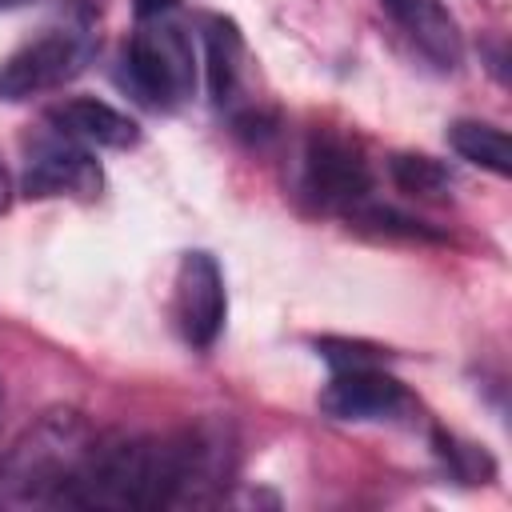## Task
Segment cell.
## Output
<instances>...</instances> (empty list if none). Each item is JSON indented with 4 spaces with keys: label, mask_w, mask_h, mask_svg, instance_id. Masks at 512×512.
<instances>
[{
    "label": "cell",
    "mask_w": 512,
    "mask_h": 512,
    "mask_svg": "<svg viewBox=\"0 0 512 512\" xmlns=\"http://www.w3.org/2000/svg\"><path fill=\"white\" fill-rule=\"evenodd\" d=\"M176 472L168 508H200L216 504L232 476V432L220 420H200L192 428L172 432Z\"/></svg>",
    "instance_id": "8992f818"
},
{
    "label": "cell",
    "mask_w": 512,
    "mask_h": 512,
    "mask_svg": "<svg viewBox=\"0 0 512 512\" xmlns=\"http://www.w3.org/2000/svg\"><path fill=\"white\" fill-rule=\"evenodd\" d=\"M20 4H28V0H0V12H8V8H20Z\"/></svg>",
    "instance_id": "d6986e66"
},
{
    "label": "cell",
    "mask_w": 512,
    "mask_h": 512,
    "mask_svg": "<svg viewBox=\"0 0 512 512\" xmlns=\"http://www.w3.org/2000/svg\"><path fill=\"white\" fill-rule=\"evenodd\" d=\"M384 12L400 24V32L416 44L424 60H432L440 72L460 68L464 60V36L456 16L440 0H380Z\"/></svg>",
    "instance_id": "30bf717a"
},
{
    "label": "cell",
    "mask_w": 512,
    "mask_h": 512,
    "mask_svg": "<svg viewBox=\"0 0 512 512\" xmlns=\"http://www.w3.org/2000/svg\"><path fill=\"white\" fill-rule=\"evenodd\" d=\"M92 440L88 420L72 408L36 416L0 452V508H60Z\"/></svg>",
    "instance_id": "7a4b0ae2"
},
{
    "label": "cell",
    "mask_w": 512,
    "mask_h": 512,
    "mask_svg": "<svg viewBox=\"0 0 512 512\" xmlns=\"http://www.w3.org/2000/svg\"><path fill=\"white\" fill-rule=\"evenodd\" d=\"M204 48H208V88H212V100L224 104L236 92L240 56H244V44H240L236 24L224 20V16H212L204 24Z\"/></svg>",
    "instance_id": "4fadbf2b"
},
{
    "label": "cell",
    "mask_w": 512,
    "mask_h": 512,
    "mask_svg": "<svg viewBox=\"0 0 512 512\" xmlns=\"http://www.w3.org/2000/svg\"><path fill=\"white\" fill-rule=\"evenodd\" d=\"M100 188V164L92 160V152L68 136H60L52 128V136L36 140L28 148V164H24V196H92Z\"/></svg>",
    "instance_id": "ba28073f"
},
{
    "label": "cell",
    "mask_w": 512,
    "mask_h": 512,
    "mask_svg": "<svg viewBox=\"0 0 512 512\" xmlns=\"http://www.w3.org/2000/svg\"><path fill=\"white\" fill-rule=\"evenodd\" d=\"M304 192L312 204L352 216L360 204L372 200V172L364 152L348 136L316 128L304 144Z\"/></svg>",
    "instance_id": "5b68a950"
},
{
    "label": "cell",
    "mask_w": 512,
    "mask_h": 512,
    "mask_svg": "<svg viewBox=\"0 0 512 512\" xmlns=\"http://www.w3.org/2000/svg\"><path fill=\"white\" fill-rule=\"evenodd\" d=\"M172 472H176L172 436H104L92 440L60 508H108V512L168 508Z\"/></svg>",
    "instance_id": "6da1fadb"
},
{
    "label": "cell",
    "mask_w": 512,
    "mask_h": 512,
    "mask_svg": "<svg viewBox=\"0 0 512 512\" xmlns=\"http://www.w3.org/2000/svg\"><path fill=\"white\" fill-rule=\"evenodd\" d=\"M128 88L152 108H180L196 88V52L192 36L168 16L136 20V32L124 52Z\"/></svg>",
    "instance_id": "3957f363"
},
{
    "label": "cell",
    "mask_w": 512,
    "mask_h": 512,
    "mask_svg": "<svg viewBox=\"0 0 512 512\" xmlns=\"http://www.w3.org/2000/svg\"><path fill=\"white\" fill-rule=\"evenodd\" d=\"M448 144L456 148L460 160L492 172V176H512V148L504 128L484 124V120H456L448 128Z\"/></svg>",
    "instance_id": "7c38bea8"
},
{
    "label": "cell",
    "mask_w": 512,
    "mask_h": 512,
    "mask_svg": "<svg viewBox=\"0 0 512 512\" xmlns=\"http://www.w3.org/2000/svg\"><path fill=\"white\" fill-rule=\"evenodd\" d=\"M316 348H320V356L340 372V368H372V364H380L388 352H380L376 344H364V340H336V336H324V340H316Z\"/></svg>",
    "instance_id": "9a60e30c"
},
{
    "label": "cell",
    "mask_w": 512,
    "mask_h": 512,
    "mask_svg": "<svg viewBox=\"0 0 512 512\" xmlns=\"http://www.w3.org/2000/svg\"><path fill=\"white\" fill-rule=\"evenodd\" d=\"M408 408V392L396 376H388L380 364L372 368H340L324 392L320 412L332 420H388Z\"/></svg>",
    "instance_id": "9c48e42d"
},
{
    "label": "cell",
    "mask_w": 512,
    "mask_h": 512,
    "mask_svg": "<svg viewBox=\"0 0 512 512\" xmlns=\"http://www.w3.org/2000/svg\"><path fill=\"white\" fill-rule=\"evenodd\" d=\"M228 316L224 272L212 252H184L176 272V324L192 348H212Z\"/></svg>",
    "instance_id": "52a82bcc"
},
{
    "label": "cell",
    "mask_w": 512,
    "mask_h": 512,
    "mask_svg": "<svg viewBox=\"0 0 512 512\" xmlns=\"http://www.w3.org/2000/svg\"><path fill=\"white\" fill-rule=\"evenodd\" d=\"M176 8V0H136V20H148V16H168Z\"/></svg>",
    "instance_id": "e0dca14e"
},
{
    "label": "cell",
    "mask_w": 512,
    "mask_h": 512,
    "mask_svg": "<svg viewBox=\"0 0 512 512\" xmlns=\"http://www.w3.org/2000/svg\"><path fill=\"white\" fill-rule=\"evenodd\" d=\"M92 52L96 40L88 28H72V24L44 28L36 40L16 48L0 64V100H28L76 80L92 60Z\"/></svg>",
    "instance_id": "277c9868"
},
{
    "label": "cell",
    "mask_w": 512,
    "mask_h": 512,
    "mask_svg": "<svg viewBox=\"0 0 512 512\" xmlns=\"http://www.w3.org/2000/svg\"><path fill=\"white\" fill-rule=\"evenodd\" d=\"M388 172H392V184L408 196H420V200H440L448 196V188L456 184L452 168L424 156V152H396L388 160Z\"/></svg>",
    "instance_id": "5bb4252c"
},
{
    "label": "cell",
    "mask_w": 512,
    "mask_h": 512,
    "mask_svg": "<svg viewBox=\"0 0 512 512\" xmlns=\"http://www.w3.org/2000/svg\"><path fill=\"white\" fill-rule=\"evenodd\" d=\"M48 124L84 144V148H132L140 140V128L132 116L116 112L112 104L104 100H92V96H72V100H60L52 112H48Z\"/></svg>",
    "instance_id": "8fae6325"
},
{
    "label": "cell",
    "mask_w": 512,
    "mask_h": 512,
    "mask_svg": "<svg viewBox=\"0 0 512 512\" xmlns=\"http://www.w3.org/2000/svg\"><path fill=\"white\" fill-rule=\"evenodd\" d=\"M436 444H440V456H444V460H452V472H456L460 480H468V484H476V480H480V484H484V480L492 476V460L484 456V448L476 452L472 444H456L452 436H448V440H444V436H436Z\"/></svg>",
    "instance_id": "2e32d148"
},
{
    "label": "cell",
    "mask_w": 512,
    "mask_h": 512,
    "mask_svg": "<svg viewBox=\"0 0 512 512\" xmlns=\"http://www.w3.org/2000/svg\"><path fill=\"white\" fill-rule=\"evenodd\" d=\"M12 204V180H8V168H4V160H0V212Z\"/></svg>",
    "instance_id": "ac0fdd59"
}]
</instances>
